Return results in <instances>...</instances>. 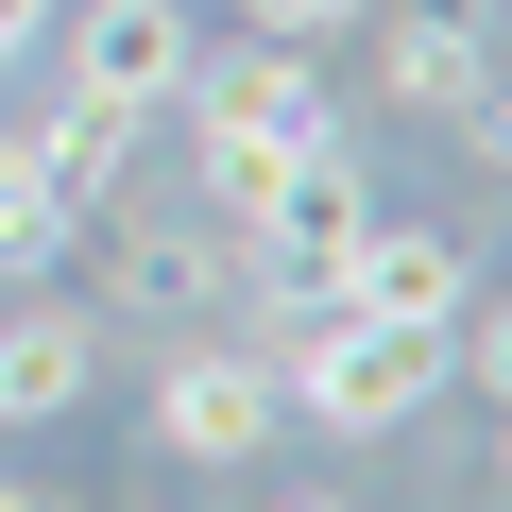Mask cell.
I'll return each instance as SVG.
<instances>
[{
  "label": "cell",
  "mask_w": 512,
  "mask_h": 512,
  "mask_svg": "<svg viewBox=\"0 0 512 512\" xmlns=\"http://www.w3.org/2000/svg\"><path fill=\"white\" fill-rule=\"evenodd\" d=\"M274 393H291V427H325V444H393V427H427L444 410V342L427 325H274Z\"/></svg>",
  "instance_id": "obj_1"
},
{
  "label": "cell",
  "mask_w": 512,
  "mask_h": 512,
  "mask_svg": "<svg viewBox=\"0 0 512 512\" xmlns=\"http://www.w3.org/2000/svg\"><path fill=\"white\" fill-rule=\"evenodd\" d=\"M154 444H171V461H205V478L274 461V444H291L274 342H256V325H171V359H154Z\"/></svg>",
  "instance_id": "obj_2"
},
{
  "label": "cell",
  "mask_w": 512,
  "mask_h": 512,
  "mask_svg": "<svg viewBox=\"0 0 512 512\" xmlns=\"http://www.w3.org/2000/svg\"><path fill=\"white\" fill-rule=\"evenodd\" d=\"M103 308H120V325H222V308H239V222L103 205Z\"/></svg>",
  "instance_id": "obj_3"
},
{
  "label": "cell",
  "mask_w": 512,
  "mask_h": 512,
  "mask_svg": "<svg viewBox=\"0 0 512 512\" xmlns=\"http://www.w3.org/2000/svg\"><path fill=\"white\" fill-rule=\"evenodd\" d=\"M188 69H205L188 0H86V18L52 35V86H86V103H137V120H171V103H188Z\"/></svg>",
  "instance_id": "obj_4"
},
{
  "label": "cell",
  "mask_w": 512,
  "mask_h": 512,
  "mask_svg": "<svg viewBox=\"0 0 512 512\" xmlns=\"http://www.w3.org/2000/svg\"><path fill=\"white\" fill-rule=\"evenodd\" d=\"M171 120H205V137H274V154H325V137H342V103H325V69H308L291 35H239V52H205Z\"/></svg>",
  "instance_id": "obj_5"
},
{
  "label": "cell",
  "mask_w": 512,
  "mask_h": 512,
  "mask_svg": "<svg viewBox=\"0 0 512 512\" xmlns=\"http://www.w3.org/2000/svg\"><path fill=\"white\" fill-rule=\"evenodd\" d=\"M461 291H478V274H461V239H444V222H393V205H376V239H359L342 308H359V325H427V342H444V325H461Z\"/></svg>",
  "instance_id": "obj_6"
},
{
  "label": "cell",
  "mask_w": 512,
  "mask_h": 512,
  "mask_svg": "<svg viewBox=\"0 0 512 512\" xmlns=\"http://www.w3.org/2000/svg\"><path fill=\"white\" fill-rule=\"evenodd\" d=\"M359 35H376V103H410V120H461V86L495 69L478 0H410V18H359Z\"/></svg>",
  "instance_id": "obj_7"
},
{
  "label": "cell",
  "mask_w": 512,
  "mask_h": 512,
  "mask_svg": "<svg viewBox=\"0 0 512 512\" xmlns=\"http://www.w3.org/2000/svg\"><path fill=\"white\" fill-rule=\"evenodd\" d=\"M137 137H154V120H137V103H86V86H52V103L18 120V154H35V171H52V188H69L86 222H103V205L137 188Z\"/></svg>",
  "instance_id": "obj_8"
},
{
  "label": "cell",
  "mask_w": 512,
  "mask_h": 512,
  "mask_svg": "<svg viewBox=\"0 0 512 512\" xmlns=\"http://www.w3.org/2000/svg\"><path fill=\"white\" fill-rule=\"evenodd\" d=\"M86 393H103V325L86 308H0V427L86 410Z\"/></svg>",
  "instance_id": "obj_9"
},
{
  "label": "cell",
  "mask_w": 512,
  "mask_h": 512,
  "mask_svg": "<svg viewBox=\"0 0 512 512\" xmlns=\"http://www.w3.org/2000/svg\"><path fill=\"white\" fill-rule=\"evenodd\" d=\"M444 376H461L478 410H512V291H461V325H444Z\"/></svg>",
  "instance_id": "obj_10"
},
{
  "label": "cell",
  "mask_w": 512,
  "mask_h": 512,
  "mask_svg": "<svg viewBox=\"0 0 512 512\" xmlns=\"http://www.w3.org/2000/svg\"><path fill=\"white\" fill-rule=\"evenodd\" d=\"M376 0H239V35H291V52H325V35H359Z\"/></svg>",
  "instance_id": "obj_11"
},
{
  "label": "cell",
  "mask_w": 512,
  "mask_h": 512,
  "mask_svg": "<svg viewBox=\"0 0 512 512\" xmlns=\"http://www.w3.org/2000/svg\"><path fill=\"white\" fill-rule=\"evenodd\" d=\"M461 154H478V171H512V52L461 86Z\"/></svg>",
  "instance_id": "obj_12"
},
{
  "label": "cell",
  "mask_w": 512,
  "mask_h": 512,
  "mask_svg": "<svg viewBox=\"0 0 512 512\" xmlns=\"http://www.w3.org/2000/svg\"><path fill=\"white\" fill-rule=\"evenodd\" d=\"M35 35H52V0H0V69H18V52H35Z\"/></svg>",
  "instance_id": "obj_13"
},
{
  "label": "cell",
  "mask_w": 512,
  "mask_h": 512,
  "mask_svg": "<svg viewBox=\"0 0 512 512\" xmlns=\"http://www.w3.org/2000/svg\"><path fill=\"white\" fill-rule=\"evenodd\" d=\"M18 188H35V154H18V120H0V205H18Z\"/></svg>",
  "instance_id": "obj_14"
},
{
  "label": "cell",
  "mask_w": 512,
  "mask_h": 512,
  "mask_svg": "<svg viewBox=\"0 0 512 512\" xmlns=\"http://www.w3.org/2000/svg\"><path fill=\"white\" fill-rule=\"evenodd\" d=\"M495 495H512V410H495Z\"/></svg>",
  "instance_id": "obj_15"
},
{
  "label": "cell",
  "mask_w": 512,
  "mask_h": 512,
  "mask_svg": "<svg viewBox=\"0 0 512 512\" xmlns=\"http://www.w3.org/2000/svg\"><path fill=\"white\" fill-rule=\"evenodd\" d=\"M0 512H35V478H0Z\"/></svg>",
  "instance_id": "obj_16"
},
{
  "label": "cell",
  "mask_w": 512,
  "mask_h": 512,
  "mask_svg": "<svg viewBox=\"0 0 512 512\" xmlns=\"http://www.w3.org/2000/svg\"><path fill=\"white\" fill-rule=\"evenodd\" d=\"M291 512H359V495H291Z\"/></svg>",
  "instance_id": "obj_17"
},
{
  "label": "cell",
  "mask_w": 512,
  "mask_h": 512,
  "mask_svg": "<svg viewBox=\"0 0 512 512\" xmlns=\"http://www.w3.org/2000/svg\"><path fill=\"white\" fill-rule=\"evenodd\" d=\"M35 512H69V495H35Z\"/></svg>",
  "instance_id": "obj_18"
},
{
  "label": "cell",
  "mask_w": 512,
  "mask_h": 512,
  "mask_svg": "<svg viewBox=\"0 0 512 512\" xmlns=\"http://www.w3.org/2000/svg\"><path fill=\"white\" fill-rule=\"evenodd\" d=\"M478 18H495V0H478Z\"/></svg>",
  "instance_id": "obj_19"
}]
</instances>
